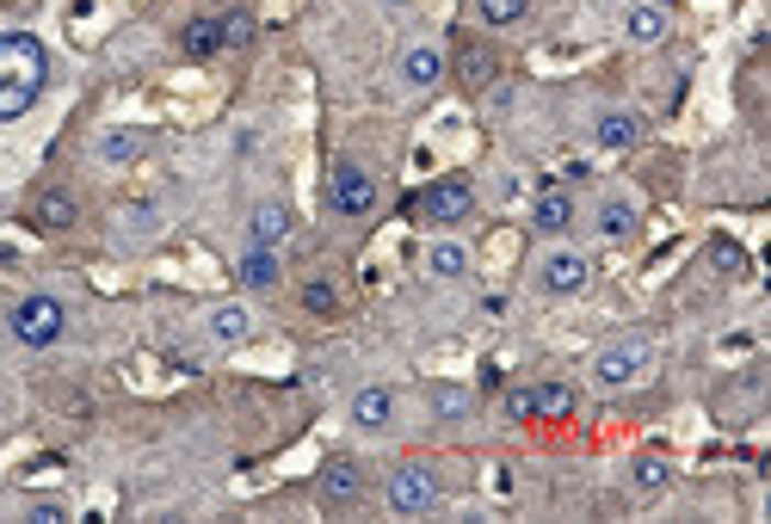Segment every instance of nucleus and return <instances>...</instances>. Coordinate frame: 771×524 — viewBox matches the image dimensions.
<instances>
[{
    "mask_svg": "<svg viewBox=\"0 0 771 524\" xmlns=\"http://www.w3.org/2000/svg\"><path fill=\"white\" fill-rule=\"evenodd\" d=\"M49 87V50L32 31H7L0 37V123H19Z\"/></svg>",
    "mask_w": 771,
    "mask_h": 524,
    "instance_id": "f257e3e1",
    "label": "nucleus"
},
{
    "mask_svg": "<svg viewBox=\"0 0 771 524\" xmlns=\"http://www.w3.org/2000/svg\"><path fill=\"white\" fill-rule=\"evenodd\" d=\"M7 327H13L19 346H32V352H44V346H56L68 327V308L56 303V296H19L13 315H7Z\"/></svg>",
    "mask_w": 771,
    "mask_h": 524,
    "instance_id": "f03ea898",
    "label": "nucleus"
},
{
    "mask_svg": "<svg viewBox=\"0 0 771 524\" xmlns=\"http://www.w3.org/2000/svg\"><path fill=\"white\" fill-rule=\"evenodd\" d=\"M439 476L426 469V462H401L389 476V488H383V500H389L395 518H426V512H439Z\"/></svg>",
    "mask_w": 771,
    "mask_h": 524,
    "instance_id": "7ed1b4c3",
    "label": "nucleus"
},
{
    "mask_svg": "<svg viewBox=\"0 0 771 524\" xmlns=\"http://www.w3.org/2000/svg\"><path fill=\"white\" fill-rule=\"evenodd\" d=\"M475 210V185L463 179V173H444V179H432L414 198V216H426V222H439V229H451V222H463V216Z\"/></svg>",
    "mask_w": 771,
    "mask_h": 524,
    "instance_id": "20e7f679",
    "label": "nucleus"
},
{
    "mask_svg": "<svg viewBox=\"0 0 771 524\" xmlns=\"http://www.w3.org/2000/svg\"><path fill=\"white\" fill-rule=\"evenodd\" d=\"M328 210L333 216H371V210H377V179H371L359 161H333V173H328Z\"/></svg>",
    "mask_w": 771,
    "mask_h": 524,
    "instance_id": "39448f33",
    "label": "nucleus"
},
{
    "mask_svg": "<svg viewBox=\"0 0 771 524\" xmlns=\"http://www.w3.org/2000/svg\"><path fill=\"white\" fill-rule=\"evenodd\" d=\"M648 352H654V346H648V334L612 339V346H605V352L593 358V376H598L605 389H624V383H636V376L648 370Z\"/></svg>",
    "mask_w": 771,
    "mask_h": 524,
    "instance_id": "423d86ee",
    "label": "nucleus"
},
{
    "mask_svg": "<svg viewBox=\"0 0 771 524\" xmlns=\"http://www.w3.org/2000/svg\"><path fill=\"white\" fill-rule=\"evenodd\" d=\"M364 488H371V476H364V462H359V457H328V462H321V476H316L321 506H333V512L359 506Z\"/></svg>",
    "mask_w": 771,
    "mask_h": 524,
    "instance_id": "0eeeda50",
    "label": "nucleus"
},
{
    "mask_svg": "<svg viewBox=\"0 0 771 524\" xmlns=\"http://www.w3.org/2000/svg\"><path fill=\"white\" fill-rule=\"evenodd\" d=\"M586 277H593V265H586L574 247H555L550 260L537 265V291H543V296H581Z\"/></svg>",
    "mask_w": 771,
    "mask_h": 524,
    "instance_id": "6e6552de",
    "label": "nucleus"
},
{
    "mask_svg": "<svg viewBox=\"0 0 771 524\" xmlns=\"http://www.w3.org/2000/svg\"><path fill=\"white\" fill-rule=\"evenodd\" d=\"M451 68H456V87L463 92H488L494 75H500V56H494V44H482V37H463Z\"/></svg>",
    "mask_w": 771,
    "mask_h": 524,
    "instance_id": "1a4fd4ad",
    "label": "nucleus"
},
{
    "mask_svg": "<svg viewBox=\"0 0 771 524\" xmlns=\"http://www.w3.org/2000/svg\"><path fill=\"white\" fill-rule=\"evenodd\" d=\"M395 68H401V87L408 92H432L444 80V50L439 44H408Z\"/></svg>",
    "mask_w": 771,
    "mask_h": 524,
    "instance_id": "9d476101",
    "label": "nucleus"
},
{
    "mask_svg": "<svg viewBox=\"0 0 771 524\" xmlns=\"http://www.w3.org/2000/svg\"><path fill=\"white\" fill-rule=\"evenodd\" d=\"M32 222L44 234H63V229H75L80 222V198L68 192V185H49V192H37V204H32Z\"/></svg>",
    "mask_w": 771,
    "mask_h": 524,
    "instance_id": "9b49d317",
    "label": "nucleus"
},
{
    "mask_svg": "<svg viewBox=\"0 0 771 524\" xmlns=\"http://www.w3.org/2000/svg\"><path fill=\"white\" fill-rule=\"evenodd\" d=\"M217 50H229V44H222V19H217V13H205V19H186V25H179V56H191V62H210Z\"/></svg>",
    "mask_w": 771,
    "mask_h": 524,
    "instance_id": "f8f14e48",
    "label": "nucleus"
},
{
    "mask_svg": "<svg viewBox=\"0 0 771 524\" xmlns=\"http://www.w3.org/2000/svg\"><path fill=\"white\" fill-rule=\"evenodd\" d=\"M389 419H395V389L371 383V389L352 395V426H359V432H383Z\"/></svg>",
    "mask_w": 771,
    "mask_h": 524,
    "instance_id": "ddd939ff",
    "label": "nucleus"
},
{
    "mask_svg": "<svg viewBox=\"0 0 771 524\" xmlns=\"http://www.w3.org/2000/svg\"><path fill=\"white\" fill-rule=\"evenodd\" d=\"M302 315H316V321H333L340 308H346V291H340V277H302Z\"/></svg>",
    "mask_w": 771,
    "mask_h": 524,
    "instance_id": "4468645a",
    "label": "nucleus"
},
{
    "mask_svg": "<svg viewBox=\"0 0 771 524\" xmlns=\"http://www.w3.org/2000/svg\"><path fill=\"white\" fill-rule=\"evenodd\" d=\"M636 229H642V216H636L630 198H605V204H598V234H605L612 247L636 241Z\"/></svg>",
    "mask_w": 771,
    "mask_h": 524,
    "instance_id": "2eb2a0df",
    "label": "nucleus"
},
{
    "mask_svg": "<svg viewBox=\"0 0 771 524\" xmlns=\"http://www.w3.org/2000/svg\"><path fill=\"white\" fill-rule=\"evenodd\" d=\"M593 142H598V149H612V154H624V149L642 142V123H636L630 111H605V118L593 123Z\"/></svg>",
    "mask_w": 771,
    "mask_h": 524,
    "instance_id": "dca6fc26",
    "label": "nucleus"
},
{
    "mask_svg": "<svg viewBox=\"0 0 771 524\" xmlns=\"http://www.w3.org/2000/svg\"><path fill=\"white\" fill-rule=\"evenodd\" d=\"M426 407H432V414L444 419V426H456V419H470L475 414V395L463 383H432L426 389Z\"/></svg>",
    "mask_w": 771,
    "mask_h": 524,
    "instance_id": "f3484780",
    "label": "nucleus"
},
{
    "mask_svg": "<svg viewBox=\"0 0 771 524\" xmlns=\"http://www.w3.org/2000/svg\"><path fill=\"white\" fill-rule=\"evenodd\" d=\"M241 284H247V291H272V284H278V247H260L253 241L247 253H241Z\"/></svg>",
    "mask_w": 771,
    "mask_h": 524,
    "instance_id": "a211bd4d",
    "label": "nucleus"
},
{
    "mask_svg": "<svg viewBox=\"0 0 771 524\" xmlns=\"http://www.w3.org/2000/svg\"><path fill=\"white\" fill-rule=\"evenodd\" d=\"M531 222H537V234H568L574 229V198L568 192H543L531 204Z\"/></svg>",
    "mask_w": 771,
    "mask_h": 524,
    "instance_id": "6ab92c4d",
    "label": "nucleus"
},
{
    "mask_svg": "<svg viewBox=\"0 0 771 524\" xmlns=\"http://www.w3.org/2000/svg\"><path fill=\"white\" fill-rule=\"evenodd\" d=\"M205 327H210V339H217V346H241V339L253 334V315L241 303H217Z\"/></svg>",
    "mask_w": 771,
    "mask_h": 524,
    "instance_id": "aec40b11",
    "label": "nucleus"
},
{
    "mask_svg": "<svg viewBox=\"0 0 771 524\" xmlns=\"http://www.w3.org/2000/svg\"><path fill=\"white\" fill-rule=\"evenodd\" d=\"M247 229H253V241H260V247H278L284 234H290V210H284L278 198L253 204V222H247Z\"/></svg>",
    "mask_w": 771,
    "mask_h": 524,
    "instance_id": "412c9836",
    "label": "nucleus"
},
{
    "mask_svg": "<svg viewBox=\"0 0 771 524\" xmlns=\"http://www.w3.org/2000/svg\"><path fill=\"white\" fill-rule=\"evenodd\" d=\"M574 414V389L568 383H537L531 389V419H568Z\"/></svg>",
    "mask_w": 771,
    "mask_h": 524,
    "instance_id": "4be33fe9",
    "label": "nucleus"
},
{
    "mask_svg": "<svg viewBox=\"0 0 771 524\" xmlns=\"http://www.w3.org/2000/svg\"><path fill=\"white\" fill-rule=\"evenodd\" d=\"M624 31H630L636 44H661V37H667V13L654 7V0H642V7L624 13Z\"/></svg>",
    "mask_w": 771,
    "mask_h": 524,
    "instance_id": "5701e85b",
    "label": "nucleus"
},
{
    "mask_svg": "<svg viewBox=\"0 0 771 524\" xmlns=\"http://www.w3.org/2000/svg\"><path fill=\"white\" fill-rule=\"evenodd\" d=\"M161 222H167V216H161L155 198H136L130 210H118V234H130V241H136V234H155Z\"/></svg>",
    "mask_w": 771,
    "mask_h": 524,
    "instance_id": "b1692460",
    "label": "nucleus"
},
{
    "mask_svg": "<svg viewBox=\"0 0 771 524\" xmlns=\"http://www.w3.org/2000/svg\"><path fill=\"white\" fill-rule=\"evenodd\" d=\"M709 272H723V277H747V247H740L735 234H716V241H709Z\"/></svg>",
    "mask_w": 771,
    "mask_h": 524,
    "instance_id": "393cba45",
    "label": "nucleus"
},
{
    "mask_svg": "<svg viewBox=\"0 0 771 524\" xmlns=\"http://www.w3.org/2000/svg\"><path fill=\"white\" fill-rule=\"evenodd\" d=\"M630 481H636V493H667L673 488V462H661V457H636V469H630Z\"/></svg>",
    "mask_w": 771,
    "mask_h": 524,
    "instance_id": "a878e982",
    "label": "nucleus"
},
{
    "mask_svg": "<svg viewBox=\"0 0 771 524\" xmlns=\"http://www.w3.org/2000/svg\"><path fill=\"white\" fill-rule=\"evenodd\" d=\"M136 154H142L136 130H106V137H99V161H106V167H124V161H136Z\"/></svg>",
    "mask_w": 771,
    "mask_h": 524,
    "instance_id": "bb28decb",
    "label": "nucleus"
},
{
    "mask_svg": "<svg viewBox=\"0 0 771 524\" xmlns=\"http://www.w3.org/2000/svg\"><path fill=\"white\" fill-rule=\"evenodd\" d=\"M426 265H432V277H463L470 272V253H463L456 241H439L432 253H426Z\"/></svg>",
    "mask_w": 771,
    "mask_h": 524,
    "instance_id": "cd10ccee",
    "label": "nucleus"
},
{
    "mask_svg": "<svg viewBox=\"0 0 771 524\" xmlns=\"http://www.w3.org/2000/svg\"><path fill=\"white\" fill-rule=\"evenodd\" d=\"M475 13H482V25H519L531 13V0H475Z\"/></svg>",
    "mask_w": 771,
    "mask_h": 524,
    "instance_id": "c85d7f7f",
    "label": "nucleus"
},
{
    "mask_svg": "<svg viewBox=\"0 0 771 524\" xmlns=\"http://www.w3.org/2000/svg\"><path fill=\"white\" fill-rule=\"evenodd\" d=\"M222 44H229V50L253 44V19L247 13H229V19H222Z\"/></svg>",
    "mask_w": 771,
    "mask_h": 524,
    "instance_id": "c756f323",
    "label": "nucleus"
},
{
    "mask_svg": "<svg viewBox=\"0 0 771 524\" xmlns=\"http://www.w3.org/2000/svg\"><path fill=\"white\" fill-rule=\"evenodd\" d=\"M68 512L56 506V500H37V506H25V524H63Z\"/></svg>",
    "mask_w": 771,
    "mask_h": 524,
    "instance_id": "7c9ffc66",
    "label": "nucleus"
},
{
    "mask_svg": "<svg viewBox=\"0 0 771 524\" xmlns=\"http://www.w3.org/2000/svg\"><path fill=\"white\" fill-rule=\"evenodd\" d=\"M506 414H513V419H531V389H513V395H506Z\"/></svg>",
    "mask_w": 771,
    "mask_h": 524,
    "instance_id": "2f4dec72",
    "label": "nucleus"
},
{
    "mask_svg": "<svg viewBox=\"0 0 771 524\" xmlns=\"http://www.w3.org/2000/svg\"><path fill=\"white\" fill-rule=\"evenodd\" d=\"M383 7H408V0H383Z\"/></svg>",
    "mask_w": 771,
    "mask_h": 524,
    "instance_id": "473e14b6",
    "label": "nucleus"
},
{
    "mask_svg": "<svg viewBox=\"0 0 771 524\" xmlns=\"http://www.w3.org/2000/svg\"><path fill=\"white\" fill-rule=\"evenodd\" d=\"M0 7H13V0H0Z\"/></svg>",
    "mask_w": 771,
    "mask_h": 524,
    "instance_id": "72a5a7b5",
    "label": "nucleus"
}]
</instances>
